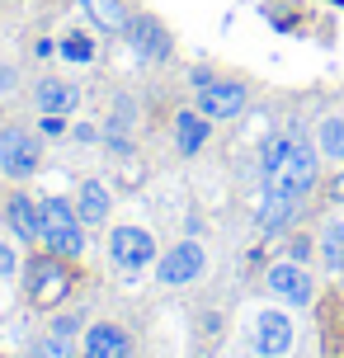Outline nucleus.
I'll return each instance as SVG.
<instances>
[{
	"label": "nucleus",
	"mask_w": 344,
	"mask_h": 358,
	"mask_svg": "<svg viewBox=\"0 0 344 358\" xmlns=\"http://www.w3.org/2000/svg\"><path fill=\"white\" fill-rule=\"evenodd\" d=\"M43 250L62 259H76L85 250V222L71 198H43Z\"/></svg>",
	"instance_id": "nucleus-1"
},
{
	"label": "nucleus",
	"mask_w": 344,
	"mask_h": 358,
	"mask_svg": "<svg viewBox=\"0 0 344 358\" xmlns=\"http://www.w3.org/2000/svg\"><path fill=\"white\" fill-rule=\"evenodd\" d=\"M316 175H321V151H316V142H307L302 132H292L288 161H283V170H278L269 184H273V189H283L292 203H302V198L316 189Z\"/></svg>",
	"instance_id": "nucleus-2"
},
{
	"label": "nucleus",
	"mask_w": 344,
	"mask_h": 358,
	"mask_svg": "<svg viewBox=\"0 0 344 358\" xmlns=\"http://www.w3.org/2000/svg\"><path fill=\"white\" fill-rule=\"evenodd\" d=\"M71 292V268H66V259L62 255H38V259H29V297H34L38 311H52V306H62V297Z\"/></svg>",
	"instance_id": "nucleus-3"
},
{
	"label": "nucleus",
	"mask_w": 344,
	"mask_h": 358,
	"mask_svg": "<svg viewBox=\"0 0 344 358\" xmlns=\"http://www.w3.org/2000/svg\"><path fill=\"white\" fill-rule=\"evenodd\" d=\"M109 259L123 273H142L146 264H156V236L142 227H113L109 231Z\"/></svg>",
	"instance_id": "nucleus-4"
},
{
	"label": "nucleus",
	"mask_w": 344,
	"mask_h": 358,
	"mask_svg": "<svg viewBox=\"0 0 344 358\" xmlns=\"http://www.w3.org/2000/svg\"><path fill=\"white\" fill-rule=\"evenodd\" d=\"M38 156H43V146H38L34 132H24V127H0V170L10 179H29L38 170Z\"/></svg>",
	"instance_id": "nucleus-5"
},
{
	"label": "nucleus",
	"mask_w": 344,
	"mask_h": 358,
	"mask_svg": "<svg viewBox=\"0 0 344 358\" xmlns=\"http://www.w3.org/2000/svg\"><path fill=\"white\" fill-rule=\"evenodd\" d=\"M264 283H269V292L278 297V302H292V306H307L311 297H316V283H311L307 264H297V259H278V264H269Z\"/></svg>",
	"instance_id": "nucleus-6"
},
{
	"label": "nucleus",
	"mask_w": 344,
	"mask_h": 358,
	"mask_svg": "<svg viewBox=\"0 0 344 358\" xmlns=\"http://www.w3.org/2000/svg\"><path fill=\"white\" fill-rule=\"evenodd\" d=\"M199 273H203V245L199 241H180V245L165 250L161 264H156V278H161L165 287H189Z\"/></svg>",
	"instance_id": "nucleus-7"
},
{
	"label": "nucleus",
	"mask_w": 344,
	"mask_h": 358,
	"mask_svg": "<svg viewBox=\"0 0 344 358\" xmlns=\"http://www.w3.org/2000/svg\"><path fill=\"white\" fill-rule=\"evenodd\" d=\"M245 104H250V90L241 85V80H213V85H203V90H199V108L208 113V118H213V123L245 113Z\"/></svg>",
	"instance_id": "nucleus-8"
},
{
	"label": "nucleus",
	"mask_w": 344,
	"mask_h": 358,
	"mask_svg": "<svg viewBox=\"0 0 344 358\" xmlns=\"http://www.w3.org/2000/svg\"><path fill=\"white\" fill-rule=\"evenodd\" d=\"M288 349H292V321L283 311L264 306V311L255 316V354L259 358H283Z\"/></svg>",
	"instance_id": "nucleus-9"
},
{
	"label": "nucleus",
	"mask_w": 344,
	"mask_h": 358,
	"mask_svg": "<svg viewBox=\"0 0 344 358\" xmlns=\"http://www.w3.org/2000/svg\"><path fill=\"white\" fill-rule=\"evenodd\" d=\"M123 38L132 43V52L142 57V62H165V57H170V34H165L151 15H127Z\"/></svg>",
	"instance_id": "nucleus-10"
},
{
	"label": "nucleus",
	"mask_w": 344,
	"mask_h": 358,
	"mask_svg": "<svg viewBox=\"0 0 344 358\" xmlns=\"http://www.w3.org/2000/svg\"><path fill=\"white\" fill-rule=\"evenodd\" d=\"M127 354H132V335L118 321H94L85 330L80 358H127Z\"/></svg>",
	"instance_id": "nucleus-11"
},
{
	"label": "nucleus",
	"mask_w": 344,
	"mask_h": 358,
	"mask_svg": "<svg viewBox=\"0 0 344 358\" xmlns=\"http://www.w3.org/2000/svg\"><path fill=\"white\" fill-rule=\"evenodd\" d=\"M5 217H10V227H15L19 241L43 245V203H34L29 194H15V198H10V208H5Z\"/></svg>",
	"instance_id": "nucleus-12"
},
{
	"label": "nucleus",
	"mask_w": 344,
	"mask_h": 358,
	"mask_svg": "<svg viewBox=\"0 0 344 358\" xmlns=\"http://www.w3.org/2000/svg\"><path fill=\"white\" fill-rule=\"evenodd\" d=\"M292 203L283 189H273V184H264V194H259V208H255V227L259 231H283L288 227V217H292Z\"/></svg>",
	"instance_id": "nucleus-13"
},
{
	"label": "nucleus",
	"mask_w": 344,
	"mask_h": 358,
	"mask_svg": "<svg viewBox=\"0 0 344 358\" xmlns=\"http://www.w3.org/2000/svg\"><path fill=\"white\" fill-rule=\"evenodd\" d=\"M109 184H99V179H85L80 184V194H76V213H80V222L85 227H104L109 222Z\"/></svg>",
	"instance_id": "nucleus-14"
},
{
	"label": "nucleus",
	"mask_w": 344,
	"mask_h": 358,
	"mask_svg": "<svg viewBox=\"0 0 344 358\" xmlns=\"http://www.w3.org/2000/svg\"><path fill=\"white\" fill-rule=\"evenodd\" d=\"M80 104V90L62 85V80H38L34 85V108L38 113H71Z\"/></svg>",
	"instance_id": "nucleus-15"
},
{
	"label": "nucleus",
	"mask_w": 344,
	"mask_h": 358,
	"mask_svg": "<svg viewBox=\"0 0 344 358\" xmlns=\"http://www.w3.org/2000/svg\"><path fill=\"white\" fill-rule=\"evenodd\" d=\"M208 132H213V118H208V113H194V108H184L180 118H175V146H180L184 156H194V151H199L203 142H208Z\"/></svg>",
	"instance_id": "nucleus-16"
},
{
	"label": "nucleus",
	"mask_w": 344,
	"mask_h": 358,
	"mask_svg": "<svg viewBox=\"0 0 344 358\" xmlns=\"http://www.w3.org/2000/svg\"><path fill=\"white\" fill-rule=\"evenodd\" d=\"M288 146H292V132H269L264 142H259V179L269 184L278 170H283V161H288Z\"/></svg>",
	"instance_id": "nucleus-17"
},
{
	"label": "nucleus",
	"mask_w": 344,
	"mask_h": 358,
	"mask_svg": "<svg viewBox=\"0 0 344 358\" xmlns=\"http://www.w3.org/2000/svg\"><path fill=\"white\" fill-rule=\"evenodd\" d=\"M316 151H321V161H344V118H321L316 127Z\"/></svg>",
	"instance_id": "nucleus-18"
},
{
	"label": "nucleus",
	"mask_w": 344,
	"mask_h": 358,
	"mask_svg": "<svg viewBox=\"0 0 344 358\" xmlns=\"http://www.w3.org/2000/svg\"><path fill=\"white\" fill-rule=\"evenodd\" d=\"M80 5H85V15H90L99 29H109V34H123L127 29V15H123L118 0H80Z\"/></svg>",
	"instance_id": "nucleus-19"
},
{
	"label": "nucleus",
	"mask_w": 344,
	"mask_h": 358,
	"mask_svg": "<svg viewBox=\"0 0 344 358\" xmlns=\"http://www.w3.org/2000/svg\"><path fill=\"white\" fill-rule=\"evenodd\" d=\"M321 259L330 273H344V222H330L321 231Z\"/></svg>",
	"instance_id": "nucleus-20"
},
{
	"label": "nucleus",
	"mask_w": 344,
	"mask_h": 358,
	"mask_svg": "<svg viewBox=\"0 0 344 358\" xmlns=\"http://www.w3.org/2000/svg\"><path fill=\"white\" fill-rule=\"evenodd\" d=\"M29 358H80V349H76V340H66V335H43V340H34Z\"/></svg>",
	"instance_id": "nucleus-21"
},
{
	"label": "nucleus",
	"mask_w": 344,
	"mask_h": 358,
	"mask_svg": "<svg viewBox=\"0 0 344 358\" xmlns=\"http://www.w3.org/2000/svg\"><path fill=\"white\" fill-rule=\"evenodd\" d=\"M57 57H66V62H90L94 43L80 34V29H71V34H62V43H57Z\"/></svg>",
	"instance_id": "nucleus-22"
},
{
	"label": "nucleus",
	"mask_w": 344,
	"mask_h": 358,
	"mask_svg": "<svg viewBox=\"0 0 344 358\" xmlns=\"http://www.w3.org/2000/svg\"><path fill=\"white\" fill-rule=\"evenodd\" d=\"M38 132H43V137H62V132H66V113H43V118H38Z\"/></svg>",
	"instance_id": "nucleus-23"
},
{
	"label": "nucleus",
	"mask_w": 344,
	"mask_h": 358,
	"mask_svg": "<svg viewBox=\"0 0 344 358\" xmlns=\"http://www.w3.org/2000/svg\"><path fill=\"white\" fill-rule=\"evenodd\" d=\"M80 316H57V325H52V335H66V340H76V335H80Z\"/></svg>",
	"instance_id": "nucleus-24"
},
{
	"label": "nucleus",
	"mask_w": 344,
	"mask_h": 358,
	"mask_svg": "<svg viewBox=\"0 0 344 358\" xmlns=\"http://www.w3.org/2000/svg\"><path fill=\"white\" fill-rule=\"evenodd\" d=\"M288 259L307 264V259H311V236H297V241H292V245H288Z\"/></svg>",
	"instance_id": "nucleus-25"
},
{
	"label": "nucleus",
	"mask_w": 344,
	"mask_h": 358,
	"mask_svg": "<svg viewBox=\"0 0 344 358\" xmlns=\"http://www.w3.org/2000/svg\"><path fill=\"white\" fill-rule=\"evenodd\" d=\"M34 57H57V43H52V38H38V43H34Z\"/></svg>",
	"instance_id": "nucleus-26"
},
{
	"label": "nucleus",
	"mask_w": 344,
	"mask_h": 358,
	"mask_svg": "<svg viewBox=\"0 0 344 358\" xmlns=\"http://www.w3.org/2000/svg\"><path fill=\"white\" fill-rule=\"evenodd\" d=\"M5 273H15V255H10V245H0V278Z\"/></svg>",
	"instance_id": "nucleus-27"
},
{
	"label": "nucleus",
	"mask_w": 344,
	"mask_h": 358,
	"mask_svg": "<svg viewBox=\"0 0 344 358\" xmlns=\"http://www.w3.org/2000/svg\"><path fill=\"white\" fill-rule=\"evenodd\" d=\"M189 80H194V85H199V90H203V85H213V71H203V66H199V71L189 76Z\"/></svg>",
	"instance_id": "nucleus-28"
},
{
	"label": "nucleus",
	"mask_w": 344,
	"mask_h": 358,
	"mask_svg": "<svg viewBox=\"0 0 344 358\" xmlns=\"http://www.w3.org/2000/svg\"><path fill=\"white\" fill-rule=\"evenodd\" d=\"M10 80H15V71H10V66H0V94L10 90Z\"/></svg>",
	"instance_id": "nucleus-29"
},
{
	"label": "nucleus",
	"mask_w": 344,
	"mask_h": 358,
	"mask_svg": "<svg viewBox=\"0 0 344 358\" xmlns=\"http://www.w3.org/2000/svg\"><path fill=\"white\" fill-rule=\"evenodd\" d=\"M0 5H5V0H0Z\"/></svg>",
	"instance_id": "nucleus-30"
}]
</instances>
